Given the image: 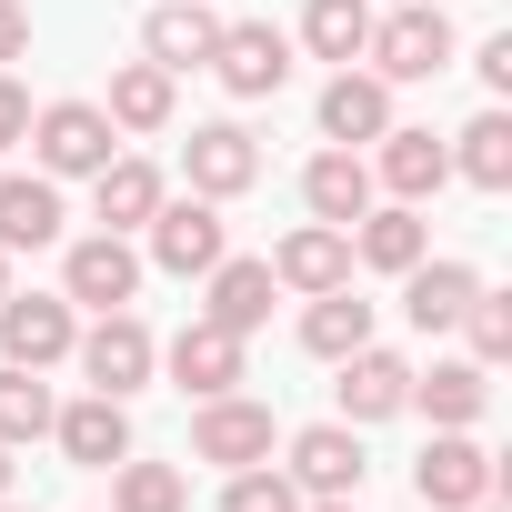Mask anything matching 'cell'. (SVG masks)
Instances as JSON below:
<instances>
[{"label": "cell", "instance_id": "6da1fadb", "mask_svg": "<svg viewBox=\"0 0 512 512\" xmlns=\"http://www.w3.org/2000/svg\"><path fill=\"white\" fill-rule=\"evenodd\" d=\"M452 51H462V31L432 11V0H382L372 41H362V71H382V81H442Z\"/></svg>", "mask_w": 512, "mask_h": 512}, {"label": "cell", "instance_id": "7a4b0ae2", "mask_svg": "<svg viewBox=\"0 0 512 512\" xmlns=\"http://www.w3.org/2000/svg\"><path fill=\"white\" fill-rule=\"evenodd\" d=\"M221 251H231V221H221V201H201V191H191V201H171V191H161V211L141 221V272L201 282Z\"/></svg>", "mask_w": 512, "mask_h": 512}, {"label": "cell", "instance_id": "3957f363", "mask_svg": "<svg viewBox=\"0 0 512 512\" xmlns=\"http://www.w3.org/2000/svg\"><path fill=\"white\" fill-rule=\"evenodd\" d=\"M111 151H121V131H111L101 101H41V111H31V161H41L51 181H91Z\"/></svg>", "mask_w": 512, "mask_h": 512}, {"label": "cell", "instance_id": "277c9868", "mask_svg": "<svg viewBox=\"0 0 512 512\" xmlns=\"http://www.w3.org/2000/svg\"><path fill=\"white\" fill-rule=\"evenodd\" d=\"M201 71L231 101H272V91H292V31L282 21H221V41H211Z\"/></svg>", "mask_w": 512, "mask_h": 512}, {"label": "cell", "instance_id": "5b68a950", "mask_svg": "<svg viewBox=\"0 0 512 512\" xmlns=\"http://www.w3.org/2000/svg\"><path fill=\"white\" fill-rule=\"evenodd\" d=\"M61 302H71V312H131V302H141V251H131V231H81V241L61 251Z\"/></svg>", "mask_w": 512, "mask_h": 512}, {"label": "cell", "instance_id": "8992f818", "mask_svg": "<svg viewBox=\"0 0 512 512\" xmlns=\"http://www.w3.org/2000/svg\"><path fill=\"white\" fill-rule=\"evenodd\" d=\"M71 362H81V382H91V392L131 402V392L161 372V342H151V322H141V312H101V322L71 342Z\"/></svg>", "mask_w": 512, "mask_h": 512}, {"label": "cell", "instance_id": "52a82bcc", "mask_svg": "<svg viewBox=\"0 0 512 512\" xmlns=\"http://www.w3.org/2000/svg\"><path fill=\"white\" fill-rule=\"evenodd\" d=\"M272 442H282V422H272V402H251V392H211L191 412V462L251 472V462H272Z\"/></svg>", "mask_w": 512, "mask_h": 512}, {"label": "cell", "instance_id": "ba28073f", "mask_svg": "<svg viewBox=\"0 0 512 512\" xmlns=\"http://www.w3.org/2000/svg\"><path fill=\"white\" fill-rule=\"evenodd\" d=\"M412 492H422V512H472V502L502 492V462H492L472 432H432L422 462H412Z\"/></svg>", "mask_w": 512, "mask_h": 512}, {"label": "cell", "instance_id": "9c48e42d", "mask_svg": "<svg viewBox=\"0 0 512 512\" xmlns=\"http://www.w3.org/2000/svg\"><path fill=\"white\" fill-rule=\"evenodd\" d=\"M161 372H171V382H181L191 402H211V392H241V382H251V342L191 312V322H181V332L161 342Z\"/></svg>", "mask_w": 512, "mask_h": 512}, {"label": "cell", "instance_id": "30bf717a", "mask_svg": "<svg viewBox=\"0 0 512 512\" xmlns=\"http://www.w3.org/2000/svg\"><path fill=\"white\" fill-rule=\"evenodd\" d=\"M71 342H81V312L61 292H0V362L51 372V362H71Z\"/></svg>", "mask_w": 512, "mask_h": 512}, {"label": "cell", "instance_id": "8fae6325", "mask_svg": "<svg viewBox=\"0 0 512 512\" xmlns=\"http://www.w3.org/2000/svg\"><path fill=\"white\" fill-rule=\"evenodd\" d=\"M332 372H342V382H332V402H342V422H352V432H372V422H402V412H412V362H402V352L362 342V352H342Z\"/></svg>", "mask_w": 512, "mask_h": 512}, {"label": "cell", "instance_id": "7c38bea8", "mask_svg": "<svg viewBox=\"0 0 512 512\" xmlns=\"http://www.w3.org/2000/svg\"><path fill=\"white\" fill-rule=\"evenodd\" d=\"M181 181H191L201 201H241L251 181H262V141H251L241 121H191V141H181Z\"/></svg>", "mask_w": 512, "mask_h": 512}, {"label": "cell", "instance_id": "4fadbf2b", "mask_svg": "<svg viewBox=\"0 0 512 512\" xmlns=\"http://www.w3.org/2000/svg\"><path fill=\"white\" fill-rule=\"evenodd\" d=\"M282 472H292L302 502H322V492H362L372 452H362V432L332 412V422H302V432H292V462H282Z\"/></svg>", "mask_w": 512, "mask_h": 512}, {"label": "cell", "instance_id": "5bb4252c", "mask_svg": "<svg viewBox=\"0 0 512 512\" xmlns=\"http://www.w3.org/2000/svg\"><path fill=\"white\" fill-rule=\"evenodd\" d=\"M201 282H211L201 322H221V332H241V342L262 332V322H272V302H282V282H272V262H262V251H221Z\"/></svg>", "mask_w": 512, "mask_h": 512}, {"label": "cell", "instance_id": "9a60e30c", "mask_svg": "<svg viewBox=\"0 0 512 512\" xmlns=\"http://www.w3.org/2000/svg\"><path fill=\"white\" fill-rule=\"evenodd\" d=\"M382 131H392V81L362 71V61H342V71L322 81V141H332V151H362V141H382Z\"/></svg>", "mask_w": 512, "mask_h": 512}, {"label": "cell", "instance_id": "2e32d148", "mask_svg": "<svg viewBox=\"0 0 512 512\" xmlns=\"http://www.w3.org/2000/svg\"><path fill=\"white\" fill-rule=\"evenodd\" d=\"M452 181V141H432V131H412V121H392L382 141H372V191H392V201H432Z\"/></svg>", "mask_w": 512, "mask_h": 512}, {"label": "cell", "instance_id": "e0dca14e", "mask_svg": "<svg viewBox=\"0 0 512 512\" xmlns=\"http://www.w3.org/2000/svg\"><path fill=\"white\" fill-rule=\"evenodd\" d=\"M51 442H61V462H81V472H111V462L131 452V402H111V392H81V402H61V412H51Z\"/></svg>", "mask_w": 512, "mask_h": 512}, {"label": "cell", "instance_id": "ac0fdd59", "mask_svg": "<svg viewBox=\"0 0 512 512\" xmlns=\"http://www.w3.org/2000/svg\"><path fill=\"white\" fill-rule=\"evenodd\" d=\"M262 262H272V282L282 292H342L352 282V231H332V221H302V231H282V251H262Z\"/></svg>", "mask_w": 512, "mask_h": 512}, {"label": "cell", "instance_id": "d6986e66", "mask_svg": "<svg viewBox=\"0 0 512 512\" xmlns=\"http://www.w3.org/2000/svg\"><path fill=\"white\" fill-rule=\"evenodd\" d=\"M432 251V221H422V201H372L362 221H352V272H412Z\"/></svg>", "mask_w": 512, "mask_h": 512}, {"label": "cell", "instance_id": "ffe728a7", "mask_svg": "<svg viewBox=\"0 0 512 512\" xmlns=\"http://www.w3.org/2000/svg\"><path fill=\"white\" fill-rule=\"evenodd\" d=\"M211 41H221V11H211V0H151V21H141V61H161L171 81L201 71Z\"/></svg>", "mask_w": 512, "mask_h": 512}, {"label": "cell", "instance_id": "44dd1931", "mask_svg": "<svg viewBox=\"0 0 512 512\" xmlns=\"http://www.w3.org/2000/svg\"><path fill=\"white\" fill-rule=\"evenodd\" d=\"M472 292H482L472 262H452V251H422V262L402 272V322H412V332H452Z\"/></svg>", "mask_w": 512, "mask_h": 512}, {"label": "cell", "instance_id": "7402d4cb", "mask_svg": "<svg viewBox=\"0 0 512 512\" xmlns=\"http://www.w3.org/2000/svg\"><path fill=\"white\" fill-rule=\"evenodd\" d=\"M412 412L432 422V432H472L482 412H492V372L462 352V362H432V372H412Z\"/></svg>", "mask_w": 512, "mask_h": 512}, {"label": "cell", "instance_id": "603a6c76", "mask_svg": "<svg viewBox=\"0 0 512 512\" xmlns=\"http://www.w3.org/2000/svg\"><path fill=\"white\" fill-rule=\"evenodd\" d=\"M302 211L332 221V231H352V221L372 211V161H362V151H312V161H302Z\"/></svg>", "mask_w": 512, "mask_h": 512}, {"label": "cell", "instance_id": "cb8c5ba5", "mask_svg": "<svg viewBox=\"0 0 512 512\" xmlns=\"http://www.w3.org/2000/svg\"><path fill=\"white\" fill-rule=\"evenodd\" d=\"M61 181L51 171H11V181H0V251H51L61 241Z\"/></svg>", "mask_w": 512, "mask_h": 512}, {"label": "cell", "instance_id": "d4e9b609", "mask_svg": "<svg viewBox=\"0 0 512 512\" xmlns=\"http://www.w3.org/2000/svg\"><path fill=\"white\" fill-rule=\"evenodd\" d=\"M161 191H171V181H161L141 151H111V161L91 171V211H101V231H141V221L161 211Z\"/></svg>", "mask_w": 512, "mask_h": 512}, {"label": "cell", "instance_id": "484cf974", "mask_svg": "<svg viewBox=\"0 0 512 512\" xmlns=\"http://www.w3.org/2000/svg\"><path fill=\"white\" fill-rule=\"evenodd\" d=\"M101 111H111V131H171L181 81H171L161 61H121V71H111V91H101Z\"/></svg>", "mask_w": 512, "mask_h": 512}, {"label": "cell", "instance_id": "4316f807", "mask_svg": "<svg viewBox=\"0 0 512 512\" xmlns=\"http://www.w3.org/2000/svg\"><path fill=\"white\" fill-rule=\"evenodd\" d=\"M452 181H472V191H512V111H502V101L472 111V121L452 131Z\"/></svg>", "mask_w": 512, "mask_h": 512}, {"label": "cell", "instance_id": "83f0119b", "mask_svg": "<svg viewBox=\"0 0 512 512\" xmlns=\"http://www.w3.org/2000/svg\"><path fill=\"white\" fill-rule=\"evenodd\" d=\"M362 342H372V302H362L352 282L302 302V352H312V362H342V352H362Z\"/></svg>", "mask_w": 512, "mask_h": 512}, {"label": "cell", "instance_id": "f1b7e54d", "mask_svg": "<svg viewBox=\"0 0 512 512\" xmlns=\"http://www.w3.org/2000/svg\"><path fill=\"white\" fill-rule=\"evenodd\" d=\"M312 61H362V41H372V0H302V31H292Z\"/></svg>", "mask_w": 512, "mask_h": 512}, {"label": "cell", "instance_id": "f546056e", "mask_svg": "<svg viewBox=\"0 0 512 512\" xmlns=\"http://www.w3.org/2000/svg\"><path fill=\"white\" fill-rule=\"evenodd\" d=\"M111 512H191V472L121 452V462H111Z\"/></svg>", "mask_w": 512, "mask_h": 512}, {"label": "cell", "instance_id": "4dcf8cb0", "mask_svg": "<svg viewBox=\"0 0 512 512\" xmlns=\"http://www.w3.org/2000/svg\"><path fill=\"white\" fill-rule=\"evenodd\" d=\"M51 382L41 372H21V362H0V442L11 452H31V442H51Z\"/></svg>", "mask_w": 512, "mask_h": 512}, {"label": "cell", "instance_id": "1f68e13d", "mask_svg": "<svg viewBox=\"0 0 512 512\" xmlns=\"http://www.w3.org/2000/svg\"><path fill=\"white\" fill-rule=\"evenodd\" d=\"M452 332L472 342V362H482V372H492V362H512V292H472Z\"/></svg>", "mask_w": 512, "mask_h": 512}, {"label": "cell", "instance_id": "d6a6232c", "mask_svg": "<svg viewBox=\"0 0 512 512\" xmlns=\"http://www.w3.org/2000/svg\"><path fill=\"white\" fill-rule=\"evenodd\" d=\"M221 512H302V492H292V472L251 462V472H231V482H221Z\"/></svg>", "mask_w": 512, "mask_h": 512}, {"label": "cell", "instance_id": "836d02e7", "mask_svg": "<svg viewBox=\"0 0 512 512\" xmlns=\"http://www.w3.org/2000/svg\"><path fill=\"white\" fill-rule=\"evenodd\" d=\"M472 71H482V91H492V101H512V31H492V41L472 51Z\"/></svg>", "mask_w": 512, "mask_h": 512}, {"label": "cell", "instance_id": "e575fe53", "mask_svg": "<svg viewBox=\"0 0 512 512\" xmlns=\"http://www.w3.org/2000/svg\"><path fill=\"white\" fill-rule=\"evenodd\" d=\"M11 141H31V91L0 71V151H11Z\"/></svg>", "mask_w": 512, "mask_h": 512}, {"label": "cell", "instance_id": "d590c367", "mask_svg": "<svg viewBox=\"0 0 512 512\" xmlns=\"http://www.w3.org/2000/svg\"><path fill=\"white\" fill-rule=\"evenodd\" d=\"M11 61H31V11H21V0H0V71H11Z\"/></svg>", "mask_w": 512, "mask_h": 512}, {"label": "cell", "instance_id": "8d00e7d4", "mask_svg": "<svg viewBox=\"0 0 512 512\" xmlns=\"http://www.w3.org/2000/svg\"><path fill=\"white\" fill-rule=\"evenodd\" d=\"M302 512H362V492H322V502H302Z\"/></svg>", "mask_w": 512, "mask_h": 512}, {"label": "cell", "instance_id": "74e56055", "mask_svg": "<svg viewBox=\"0 0 512 512\" xmlns=\"http://www.w3.org/2000/svg\"><path fill=\"white\" fill-rule=\"evenodd\" d=\"M11 482H21V462H11V442H0V502H11Z\"/></svg>", "mask_w": 512, "mask_h": 512}, {"label": "cell", "instance_id": "f35d334b", "mask_svg": "<svg viewBox=\"0 0 512 512\" xmlns=\"http://www.w3.org/2000/svg\"><path fill=\"white\" fill-rule=\"evenodd\" d=\"M0 292H11V251H0Z\"/></svg>", "mask_w": 512, "mask_h": 512}, {"label": "cell", "instance_id": "ab89813d", "mask_svg": "<svg viewBox=\"0 0 512 512\" xmlns=\"http://www.w3.org/2000/svg\"><path fill=\"white\" fill-rule=\"evenodd\" d=\"M472 512H502V502H472Z\"/></svg>", "mask_w": 512, "mask_h": 512}, {"label": "cell", "instance_id": "60d3db41", "mask_svg": "<svg viewBox=\"0 0 512 512\" xmlns=\"http://www.w3.org/2000/svg\"><path fill=\"white\" fill-rule=\"evenodd\" d=\"M0 512H21V502H0Z\"/></svg>", "mask_w": 512, "mask_h": 512}, {"label": "cell", "instance_id": "b9f144b4", "mask_svg": "<svg viewBox=\"0 0 512 512\" xmlns=\"http://www.w3.org/2000/svg\"><path fill=\"white\" fill-rule=\"evenodd\" d=\"M372 11H382V0H372Z\"/></svg>", "mask_w": 512, "mask_h": 512}]
</instances>
